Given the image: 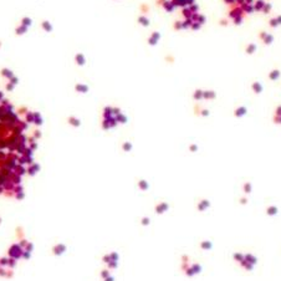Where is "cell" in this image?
<instances>
[{"mask_svg":"<svg viewBox=\"0 0 281 281\" xmlns=\"http://www.w3.org/2000/svg\"><path fill=\"white\" fill-rule=\"evenodd\" d=\"M39 125L35 113L17 107L0 91V187L5 197L24 193L21 180L34 164Z\"/></svg>","mask_w":281,"mask_h":281,"instance_id":"1","label":"cell"},{"mask_svg":"<svg viewBox=\"0 0 281 281\" xmlns=\"http://www.w3.org/2000/svg\"><path fill=\"white\" fill-rule=\"evenodd\" d=\"M23 253H24V249L23 248H20L19 244H14L10 246L8 254H9V257H13L15 260L20 259V257H23Z\"/></svg>","mask_w":281,"mask_h":281,"instance_id":"2","label":"cell"},{"mask_svg":"<svg viewBox=\"0 0 281 281\" xmlns=\"http://www.w3.org/2000/svg\"><path fill=\"white\" fill-rule=\"evenodd\" d=\"M65 250H66V246L64 244H57V245H55L52 248V251H54L55 255H61V254L65 253Z\"/></svg>","mask_w":281,"mask_h":281,"instance_id":"3","label":"cell"},{"mask_svg":"<svg viewBox=\"0 0 281 281\" xmlns=\"http://www.w3.org/2000/svg\"><path fill=\"white\" fill-rule=\"evenodd\" d=\"M15 266H16V260L13 259V257H9V260H8V267H10L13 270Z\"/></svg>","mask_w":281,"mask_h":281,"instance_id":"4","label":"cell"},{"mask_svg":"<svg viewBox=\"0 0 281 281\" xmlns=\"http://www.w3.org/2000/svg\"><path fill=\"white\" fill-rule=\"evenodd\" d=\"M8 260H9V257H1L0 259V266H8Z\"/></svg>","mask_w":281,"mask_h":281,"instance_id":"5","label":"cell"},{"mask_svg":"<svg viewBox=\"0 0 281 281\" xmlns=\"http://www.w3.org/2000/svg\"><path fill=\"white\" fill-rule=\"evenodd\" d=\"M28 240H25V239H21L20 240V243H19V245H20V248H23V249H25L26 248V245H28Z\"/></svg>","mask_w":281,"mask_h":281,"instance_id":"6","label":"cell"},{"mask_svg":"<svg viewBox=\"0 0 281 281\" xmlns=\"http://www.w3.org/2000/svg\"><path fill=\"white\" fill-rule=\"evenodd\" d=\"M32 249H34V245H32V243H28V245H26V248L24 249L25 251H29V253H31L32 251Z\"/></svg>","mask_w":281,"mask_h":281,"instance_id":"7","label":"cell"},{"mask_svg":"<svg viewBox=\"0 0 281 281\" xmlns=\"http://www.w3.org/2000/svg\"><path fill=\"white\" fill-rule=\"evenodd\" d=\"M30 257H31V253H29V251H25V250H24V253H23V259L28 260V259H30Z\"/></svg>","mask_w":281,"mask_h":281,"instance_id":"8","label":"cell"},{"mask_svg":"<svg viewBox=\"0 0 281 281\" xmlns=\"http://www.w3.org/2000/svg\"><path fill=\"white\" fill-rule=\"evenodd\" d=\"M6 271L4 267H0V276H3V277H6Z\"/></svg>","mask_w":281,"mask_h":281,"instance_id":"9","label":"cell"},{"mask_svg":"<svg viewBox=\"0 0 281 281\" xmlns=\"http://www.w3.org/2000/svg\"><path fill=\"white\" fill-rule=\"evenodd\" d=\"M13 275H14V272L11 271V269L6 271V277H13Z\"/></svg>","mask_w":281,"mask_h":281,"instance_id":"10","label":"cell"},{"mask_svg":"<svg viewBox=\"0 0 281 281\" xmlns=\"http://www.w3.org/2000/svg\"><path fill=\"white\" fill-rule=\"evenodd\" d=\"M0 222H1V219H0Z\"/></svg>","mask_w":281,"mask_h":281,"instance_id":"11","label":"cell"},{"mask_svg":"<svg viewBox=\"0 0 281 281\" xmlns=\"http://www.w3.org/2000/svg\"><path fill=\"white\" fill-rule=\"evenodd\" d=\"M0 267H1V266H0Z\"/></svg>","mask_w":281,"mask_h":281,"instance_id":"12","label":"cell"}]
</instances>
